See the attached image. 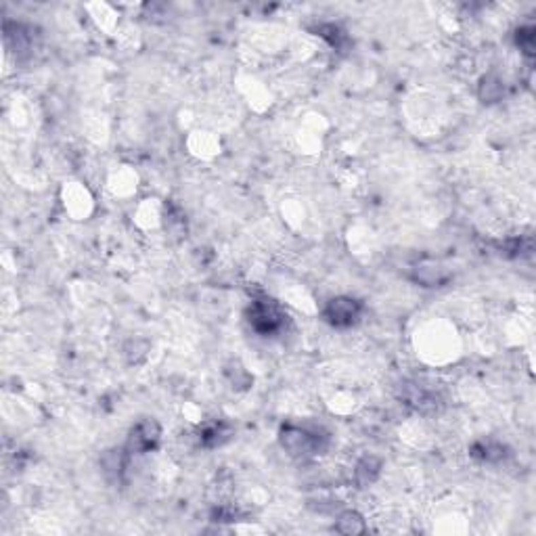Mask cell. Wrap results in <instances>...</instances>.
<instances>
[{"instance_id":"obj_5","label":"cell","mask_w":536,"mask_h":536,"mask_svg":"<svg viewBox=\"0 0 536 536\" xmlns=\"http://www.w3.org/2000/svg\"><path fill=\"white\" fill-rule=\"evenodd\" d=\"M411 276H413L415 283H419L424 287H442L450 279L448 270L436 260H424V262L415 264Z\"/></svg>"},{"instance_id":"obj_8","label":"cell","mask_w":536,"mask_h":536,"mask_svg":"<svg viewBox=\"0 0 536 536\" xmlns=\"http://www.w3.org/2000/svg\"><path fill=\"white\" fill-rule=\"evenodd\" d=\"M335 530L339 535H363V532H367V524H365L361 513L344 511L335 522Z\"/></svg>"},{"instance_id":"obj_2","label":"cell","mask_w":536,"mask_h":536,"mask_svg":"<svg viewBox=\"0 0 536 536\" xmlns=\"http://www.w3.org/2000/svg\"><path fill=\"white\" fill-rule=\"evenodd\" d=\"M247 321L252 329L260 335H276L287 321V315L272 302V300H256L247 308Z\"/></svg>"},{"instance_id":"obj_12","label":"cell","mask_w":536,"mask_h":536,"mask_svg":"<svg viewBox=\"0 0 536 536\" xmlns=\"http://www.w3.org/2000/svg\"><path fill=\"white\" fill-rule=\"evenodd\" d=\"M515 42L520 47V51L528 57L535 54V28H520L518 30V36H515Z\"/></svg>"},{"instance_id":"obj_9","label":"cell","mask_w":536,"mask_h":536,"mask_svg":"<svg viewBox=\"0 0 536 536\" xmlns=\"http://www.w3.org/2000/svg\"><path fill=\"white\" fill-rule=\"evenodd\" d=\"M472 455L476 457V459H480V461H486V463H496V461H501V459H505V446L503 444H499V442H492V440H482V442H478V444H474V448H472Z\"/></svg>"},{"instance_id":"obj_7","label":"cell","mask_w":536,"mask_h":536,"mask_svg":"<svg viewBox=\"0 0 536 536\" xmlns=\"http://www.w3.org/2000/svg\"><path fill=\"white\" fill-rule=\"evenodd\" d=\"M478 95H480V99H482L484 103H496L505 95V84H503V80L499 76L488 74V76H484L482 82H480Z\"/></svg>"},{"instance_id":"obj_3","label":"cell","mask_w":536,"mask_h":536,"mask_svg":"<svg viewBox=\"0 0 536 536\" xmlns=\"http://www.w3.org/2000/svg\"><path fill=\"white\" fill-rule=\"evenodd\" d=\"M361 315H363V304L350 296H337V298L329 300L322 310L325 321L333 327H339V329L356 325Z\"/></svg>"},{"instance_id":"obj_11","label":"cell","mask_w":536,"mask_h":536,"mask_svg":"<svg viewBox=\"0 0 536 536\" xmlns=\"http://www.w3.org/2000/svg\"><path fill=\"white\" fill-rule=\"evenodd\" d=\"M407 400H409V404H413L417 411L436 409V396H433L431 392H428V390H424V388H417V385L411 388V392L407 394Z\"/></svg>"},{"instance_id":"obj_6","label":"cell","mask_w":536,"mask_h":536,"mask_svg":"<svg viewBox=\"0 0 536 536\" xmlns=\"http://www.w3.org/2000/svg\"><path fill=\"white\" fill-rule=\"evenodd\" d=\"M231 438V426L224 424V421H214V424H208L204 426L202 431H199V442L208 448L212 446H220L222 442H226Z\"/></svg>"},{"instance_id":"obj_4","label":"cell","mask_w":536,"mask_h":536,"mask_svg":"<svg viewBox=\"0 0 536 536\" xmlns=\"http://www.w3.org/2000/svg\"><path fill=\"white\" fill-rule=\"evenodd\" d=\"M161 428L156 419H143L139 421L130 436H128V453H149L160 444Z\"/></svg>"},{"instance_id":"obj_1","label":"cell","mask_w":536,"mask_h":536,"mask_svg":"<svg viewBox=\"0 0 536 536\" xmlns=\"http://www.w3.org/2000/svg\"><path fill=\"white\" fill-rule=\"evenodd\" d=\"M281 446L298 459H306L313 455H319L322 448V436L319 431L300 426H283L279 433Z\"/></svg>"},{"instance_id":"obj_10","label":"cell","mask_w":536,"mask_h":536,"mask_svg":"<svg viewBox=\"0 0 536 536\" xmlns=\"http://www.w3.org/2000/svg\"><path fill=\"white\" fill-rule=\"evenodd\" d=\"M379 470H381V461L375 459V457H365L356 470H354V480L359 486H369L371 482H375V478L379 476Z\"/></svg>"}]
</instances>
